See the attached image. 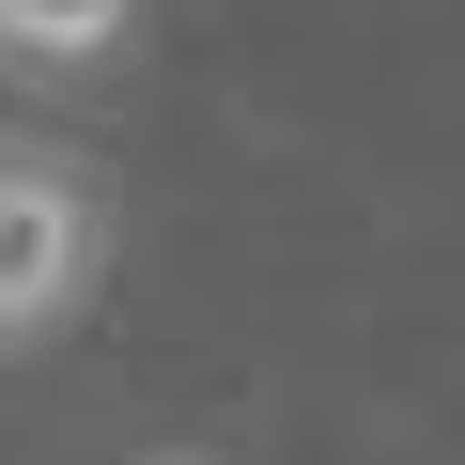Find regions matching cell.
I'll return each instance as SVG.
<instances>
[{
	"instance_id": "6da1fadb",
	"label": "cell",
	"mask_w": 465,
	"mask_h": 465,
	"mask_svg": "<svg viewBox=\"0 0 465 465\" xmlns=\"http://www.w3.org/2000/svg\"><path fill=\"white\" fill-rule=\"evenodd\" d=\"M94 295H109V186H94V155L0 124V357L78 341Z\"/></svg>"
},
{
	"instance_id": "7a4b0ae2",
	"label": "cell",
	"mask_w": 465,
	"mask_h": 465,
	"mask_svg": "<svg viewBox=\"0 0 465 465\" xmlns=\"http://www.w3.org/2000/svg\"><path fill=\"white\" fill-rule=\"evenodd\" d=\"M140 32V0H0V63H32V78H94L124 63Z\"/></svg>"
},
{
	"instance_id": "3957f363",
	"label": "cell",
	"mask_w": 465,
	"mask_h": 465,
	"mask_svg": "<svg viewBox=\"0 0 465 465\" xmlns=\"http://www.w3.org/2000/svg\"><path fill=\"white\" fill-rule=\"evenodd\" d=\"M140 465H217V450H140Z\"/></svg>"
}]
</instances>
